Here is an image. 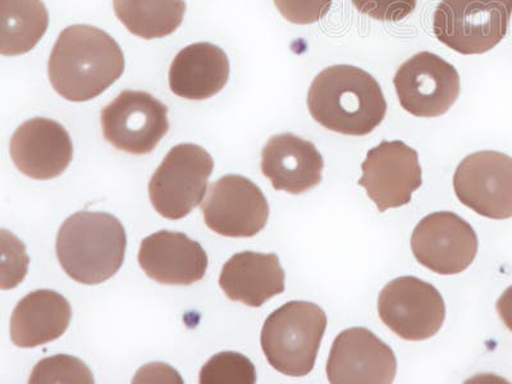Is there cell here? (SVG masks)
I'll return each instance as SVG.
<instances>
[{"instance_id": "obj_22", "label": "cell", "mask_w": 512, "mask_h": 384, "mask_svg": "<svg viewBox=\"0 0 512 384\" xmlns=\"http://www.w3.org/2000/svg\"><path fill=\"white\" fill-rule=\"evenodd\" d=\"M114 15L132 35L145 40L172 35L182 25L185 0H113Z\"/></svg>"}, {"instance_id": "obj_7", "label": "cell", "mask_w": 512, "mask_h": 384, "mask_svg": "<svg viewBox=\"0 0 512 384\" xmlns=\"http://www.w3.org/2000/svg\"><path fill=\"white\" fill-rule=\"evenodd\" d=\"M382 322L406 341H424L436 336L446 318L440 291L416 277H399L387 283L378 297Z\"/></svg>"}, {"instance_id": "obj_13", "label": "cell", "mask_w": 512, "mask_h": 384, "mask_svg": "<svg viewBox=\"0 0 512 384\" xmlns=\"http://www.w3.org/2000/svg\"><path fill=\"white\" fill-rule=\"evenodd\" d=\"M361 169L358 184L367 190L379 212L409 204L423 185L418 152L400 140L382 141L369 150Z\"/></svg>"}, {"instance_id": "obj_3", "label": "cell", "mask_w": 512, "mask_h": 384, "mask_svg": "<svg viewBox=\"0 0 512 384\" xmlns=\"http://www.w3.org/2000/svg\"><path fill=\"white\" fill-rule=\"evenodd\" d=\"M127 236L120 219L102 212H79L59 228L56 251L59 264L73 281L99 285L120 271Z\"/></svg>"}, {"instance_id": "obj_25", "label": "cell", "mask_w": 512, "mask_h": 384, "mask_svg": "<svg viewBox=\"0 0 512 384\" xmlns=\"http://www.w3.org/2000/svg\"><path fill=\"white\" fill-rule=\"evenodd\" d=\"M281 15L295 25H312L327 16L332 0H274Z\"/></svg>"}, {"instance_id": "obj_6", "label": "cell", "mask_w": 512, "mask_h": 384, "mask_svg": "<svg viewBox=\"0 0 512 384\" xmlns=\"http://www.w3.org/2000/svg\"><path fill=\"white\" fill-rule=\"evenodd\" d=\"M214 160L195 144H180L169 150L149 182V198L160 216L178 221L203 200L212 176Z\"/></svg>"}, {"instance_id": "obj_17", "label": "cell", "mask_w": 512, "mask_h": 384, "mask_svg": "<svg viewBox=\"0 0 512 384\" xmlns=\"http://www.w3.org/2000/svg\"><path fill=\"white\" fill-rule=\"evenodd\" d=\"M260 167L274 190L300 195L322 182L324 160L312 141L280 134L265 144Z\"/></svg>"}, {"instance_id": "obj_15", "label": "cell", "mask_w": 512, "mask_h": 384, "mask_svg": "<svg viewBox=\"0 0 512 384\" xmlns=\"http://www.w3.org/2000/svg\"><path fill=\"white\" fill-rule=\"evenodd\" d=\"M11 158L18 171L34 180H52L70 166L73 145L66 128L50 118L22 123L11 139Z\"/></svg>"}, {"instance_id": "obj_4", "label": "cell", "mask_w": 512, "mask_h": 384, "mask_svg": "<svg viewBox=\"0 0 512 384\" xmlns=\"http://www.w3.org/2000/svg\"><path fill=\"white\" fill-rule=\"evenodd\" d=\"M327 328L317 304L290 301L264 322L260 344L271 367L288 377H305L314 369Z\"/></svg>"}, {"instance_id": "obj_5", "label": "cell", "mask_w": 512, "mask_h": 384, "mask_svg": "<svg viewBox=\"0 0 512 384\" xmlns=\"http://www.w3.org/2000/svg\"><path fill=\"white\" fill-rule=\"evenodd\" d=\"M511 16L512 0H441L433 32L456 53L484 54L504 40Z\"/></svg>"}, {"instance_id": "obj_27", "label": "cell", "mask_w": 512, "mask_h": 384, "mask_svg": "<svg viewBox=\"0 0 512 384\" xmlns=\"http://www.w3.org/2000/svg\"><path fill=\"white\" fill-rule=\"evenodd\" d=\"M498 315L505 326L512 332V286L507 288L496 304Z\"/></svg>"}, {"instance_id": "obj_10", "label": "cell", "mask_w": 512, "mask_h": 384, "mask_svg": "<svg viewBox=\"0 0 512 384\" xmlns=\"http://www.w3.org/2000/svg\"><path fill=\"white\" fill-rule=\"evenodd\" d=\"M200 208L209 230L233 239L258 235L269 217L263 191L239 175H226L213 182Z\"/></svg>"}, {"instance_id": "obj_16", "label": "cell", "mask_w": 512, "mask_h": 384, "mask_svg": "<svg viewBox=\"0 0 512 384\" xmlns=\"http://www.w3.org/2000/svg\"><path fill=\"white\" fill-rule=\"evenodd\" d=\"M139 264L146 276L169 286H190L205 277L208 255L185 233L159 231L141 242Z\"/></svg>"}, {"instance_id": "obj_1", "label": "cell", "mask_w": 512, "mask_h": 384, "mask_svg": "<svg viewBox=\"0 0 512 384\" xmlns=\"http://www.w3.org/2000/svg\"><path fill=\"white\" fill-rule=\"evenodd\" d=\"M125 72V56L107 32L90 25L68 26L59 34L48 62L52 88L68 102L103 94Z\"/></svg>"}, {"instance_id": "obj_26", "label": "cell", "mask_w": 512, "mask_h": 384, "mask_svg": "<svg viewBox=\"0 0 512 384\" xmlns=\"http://www.w3.org/2000/svg\"><path fill=\"white\" fill-rule=\"evenodd\" d=\"M361 15L383 22L404 20L415 11L418 0H351Z\"/></svg>"}, {"instance_id": "obj_21", "label": "cell", "mask_w": 512, "mask_h": 384, "mask_svg": "<svg viewBox=\"0 0 512 384\" xmlns=\"http://www.w3.org/2000/svg\"><path fill=\"white\" fill-rule=\"evenodd\" d=\"M0 53L6 57L29 53L49 26V13L41 0H0Z\"/></svg>"}, {"instance_id": "obj_24", "label": "cell", "mask_w": 512, "mask_h": 384, "mask_svg": "<svg viewBox=\"0 0 512 384\" xmlns=\"http://www.w3.org/2000/svg\"><path fill=\"white\" fill-rule=\"evenodd\" d=\"M93 373L88 365L70 355H56L39 361L32 370L29 383H94Z\"/></svg>"}, {"instance_id": "obj_11", "label": "cell", "mask_w": 512, "mask_h": 384, "mask_svg": "<svg viewBox=\"0 0 512 384\" xmlns=\"http://www.w3.org/2000/svg\"><path fill=\"white\" fill-rule=\"evenodd\" d=\"M411 250L423 267L442 276L468 269L478 253L473 227L452 212L429 214L415 227Z\"/></svg>"}, {"instance_id": "obj_12", "label": "cell", "mask_w": 512, "mask_h": 384, "mask_svg": "<svg viewBox=\"0 0 512 384\" xmlns=\"http://www.w3.org/2000/svg\"><path fill=\"white\" fill-rule=\"evenodd\" d=\"M457 199L479 216L512 217V158L500 152L470 154L456 168Z\"/></svg>"}, {"instance_id": "obj_8", "label": "cell", "mask_w": 512, "mask_h": 384, "mask_svg": "<svg viewBox=\"0 0 512 384\" xmlns=\"http://www.w3.org/2000/svg\"><path fill=\"white\" fill-rule=\"evenodd\" d=\"M104 139L128 154L152 153L168 134V108L145 91L123 90L100 114Z\"/></svg>"}, {"instance_id": "obj_19", "label": "cell", "mask_w": 512, "mask_h": 384, "mask_svg": "<svg viewBox=\"0 0 512 384\" xmlns=\"http://www.w3.org/2000/svg\"><path fill=\"white\" fill-rule=\"evenodd\" d=\"M230 79L226 52L210 43L187 45L169 67L172 93L187 100H205L221 93Z\"/></svg>"}, {"instance_id": "obj_23", "label": "cell", "mask_w": 512, "mask_h": 384, "mask_svg": "<svg viewBox=\"0 0 512 384\" xmlns=\"http://www.w3.org/2000/svg\"><path fill=\"white\" fill-rule=\"evenodd\" d=\"M201 384H254V364L239 352H219L200 370Z\"/></svg>"}, {"instance_id": "obj_14", "label": "cell", "mask_w": 512, "mask_h": 384, "mask_svg": "<svg viewBox=\"0 0 512 384\" xmlns=\"http://www.w3.org/2000/svg\"><path fill=\"white\" fill-rule=\"evenodd\" d=\"M326 369L332 384H390L396 378L397 360L373 332L356 327L336 337Z\"/></svg>"}, {"instance_id": "obj_20", "label": "cell", "mask_w": 512, "mask_h": 384, "mask_svg": "<svg viewBox=\"0 0 512 384\" xmlns=\"http://www.w3.org/2000/svg\"><path fill=\"white\" fill-rule=\"evenodd\" d=\"M71 318L66 297L52 290L32 291L13 310L11 340L21 349L49 344L64 335Z\"/></svg>"}, {"instance_id": "obj_2", "label": "cell", "mask_w": 512, "mask_h": 384, "mask_svg": "<svg viewBox=\"0 0 512 384\" xmlns=\"http://www.w3.org/2000/svg\"><path fill=\"white\" fill-rule=\"evenodd\" d=\"M308 109L320 126L337 134L367 136L386 117L387 102L370 73L349 64L324 68L310 85Z\"/></svg>"}, {"instance_id": "obj_9", "label": "cell", "mask_w": 512, "mask_h": 384, "mask_svg": "<svg viewBox=\"0 0 512 384\" xmlns=\"http://www.w3.org/2000/svg\"><path fill=\"white\" fill-rule=\"evenodd\" d=\"M393 85L401 107L423 118L443 116L461 91L456 68L431 52H420L402 63Z\"/></svg>"}, {"instance_id": "obj_18", "label": "cell", "mask_w": 512, "mask_h": 384, "mask_svg": "<svg viewBox=\"0 0 512 384\" xmlns=\"http://www.w3.org/2000/svg\"><path fill=\"white\" fill-rule=\"evenodd\" d=\"M286 274L277 254L244 251L223 265L219 287L228 299L250 308L260 306L285 292Z\"/></svg>"}]
</instances>
